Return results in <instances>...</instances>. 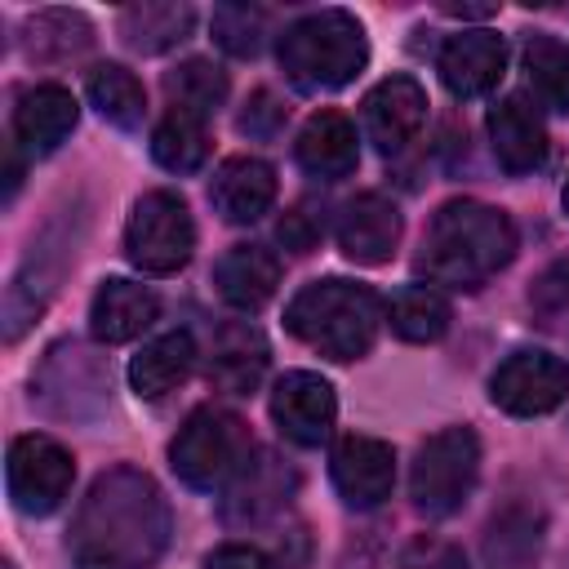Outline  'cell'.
Wrapping results in <instances>:
<instances>
[{
    "label": "cell",
    "mask_w": 569,
    "mask_h": 569,
    "mask_svg": "<svg viewBox=\"0 0 569 569\" xmlns=\"http://www.w3.org/2000/svg\"><path fill=\"white\" fill-rule=\"evenodd\" d=\"M244 107H249V111L240 116V129H244L249 138H271V133L284 124V107L271 98V89H258Z\"/></svg>",
    "instance_id": "obj_35"
},
{
    "label": "cell",
    "mask_w": 569,
    "mask_h": 569,
    "mask_svg": "<svg viewBox=\"0 0 569 569\" xmlns=\"http://www.w3.org/2000/svg\"><path fill=\"white\" fill-rule=\"evenodd\" d=\"M329 476H333V489L347 507L356 511H369L378 502L391 498V485H396V449L378 436H342L329 453Z\"/></svg>",
    "instance_id": "obj_10"
},
{
    "label": "cell",
    "mask_w": 569,
    "mask_h": 569,
    "mask_svg": "<svg viewBox=\"0 0 569 569\" xmlns=\"http://www.w3.org/2000/svg\"><path fill=\"white\" fill-rule=\"evenodd\" d=\"M267 360H271V347L253 325H244V320L227 325V329H218L213 351H209V382L227 396H249L262 382Z\"/></svg>",
    "instance_id": "obj_21"
},
{
    "label": "cell",
    "mask_w": 569,
    "mask_h": 569,
    "mask_svg": "<svg viewBox=\"0 0 569 569\" xmlns=\"http://www.w3.org/2000/svg\"><path fill=\"white\" fill-rule=\"evenodd\" d=\"M280 284V262L271 249L262 244H231L218 262H213V289L227 307L236 311H258L276 298Z\"/></svg>",
    "instance_id": "obj_19"
},
{
    "label": "cell",
    "mask_w": 569,
    "mask_h": 569,
    "mask_svg": "<svg viewBox=\"0 0 569 569\" xmlns=\"http://www.w3.org/2000/svg\"><path fill=\"white\" fill-rule=\"evenodd\" d=\"M249 453H253V440H249L244 422L218 405H200L178 427V436L169 445V467L191 489H222L240 476Z\"/></svg>",
    "instance_id": "obj_5"
},
{
    "label": "cell",
    "mask_w": 569,
    "mask_h": 569,
    "mask_svg": "<svg viewBox=\"0 0 569 569\" xmlns=\"http://www.w3.org/2000/svg\"><path fill=\"white\" fill-rule=\"evenodd\" d=\"M169 502L138 467L102 471L76 507L67 551L76 569H151L169 547Z\"/></svg>",
    "instance_id": "obj_1"
},
{
    "label": "cell",
    "mask_w": 569,
    "mask_h": 569,
    "mask_svg": "<svg viewBox=\"0 0 569 569\" xmlns=\"http://www.w3.org/2000/svg\"><path fill=\"white\" fill-rule=\"evenodd\" d=\"M462 547L436 533H418L405 551H400V569H462Z\"/></svg>",
    "instance_id": "obj_33"
},
{
    "label": "cell",
    "mask_w": 569,
    "mask_h": 569,
    "mask_svg": "<svg viewBox=\"0 0 569 569\" xmlns=\"http://www.w3.org/2000/svg\"><path fill=\"white\" fill-rule=\"evenodd\" d=\"M516 244L520 240H516V222L507 218V209L485 204V200H449L427 222L418 271L431 284L480 289L516 258Z\"/></svg>",
    "instance_id": "obj_2"
},
{
    "label": "cell",
    "mask_w": 569,
    "mask_h": 569,
    "mask_svg": "<svg viewBox=\"0 0 569 569\" xmlns=\"http://www.w3.org/2000/svg\"><path fill=\"white\" fill-rule=\"evenodd\" d=\"M76 120H80V107L67 84H53V80L31 84L13 102V147H22L27 156H49L71 138Z\"/></svg>",
    "instance_id": "obj_14"
},
{
    "label": "cell",
    "mask_w": 569,
    "mask_h": 569,
    "mask_svg": "<svg viewBox=\"0 0 569 569\" xmlns=\"http://www.w3.org/2000/svg\"><path fill=\"white\" fill-rule=\"evenodd\" d=\"M151 156L160 169L169 173H196L209 160V129L200 116L169 107L160 116V124L151 129Z\"/></svg>",
    "instance_id": "obj_26"
},
{
    "label": "cell",
    "mask_w": 569,
    "mask_h": 569,
    "mask_svg": "<svg viewBox=\"0 0 569 569\" xmlns=\"http://www.w3.org/2000/svg\"><path fill=\"white\" fill-rule=\"evenodd\" d=\"M124 253L147 276H173L196 253V222L178 191H147L138 196L124 222Z\"/></svg>",
    "instance_id": "obj_7"
},
{
    "label": "cell",
    "mask_w": 569,
    "mask_h": 569,
    "mask_svg": "<svg viewBox=\"0 0 569 569\" xmlns=\"http://www.w3.org/2000/svg\"><path fill=\"white\" fill-rule=\"evenodd\" d=\"M485 124H489L493 160L507 173H533V169H542V160H547V124H542V116L520 93L493 102Z\"/></svg>",
    "instance_id": "obj_16"
},
{
    "label": "cell",
    "mask_w": 569,
    "mask_h": 569,
    "mask_svg": "<svg viewBox=\"0 0 569 569\" xmlns=\"http://www.w3.org/2000/svg\"><path fill=\"white\" fill-rule=\"evenodd\" d=\"M196 27L191 4H129L120 13V40L133 53H169Z\"/></svg>",
    "instance_id": "obj_23"
},
{
    "label": "cell",
    "mask_w": 569,
    "mask_h": 569,
    "mask_svg": "<svg viewBox=\"0 0 569 569\" xmlns=\"http://www.w3.org/2000/svg\"><path fill=\"white\" fill-rule=\"evenodd\" d=\"M196 369V338L187 329H169L151 338L133 360H129V387L142 400H160L173 387H182Z\"/></svg>",
    "instance_id": "obj_22"
},
{
    "label": "cell",
    "mask_w": 569,
    "mask_h": 569,
    "mask_svg": "<svg viewBox=\"0 0 569 569\" xmlns=\"http://www.w3.org/2000/svg\"><path fill=\"white\" fill-rule=\"evenodd\" d=\"M529 302H533L538 311H547V316H556V311L569 307V253L538 271L533 289H529Z\"/></svg>",
    "instance_id": "obj_34"
},
{
    "label": "cell",
    "mask_w": 569,
    "mask_h": 569,
    "mask_svg": "<svg viewBox=\"0 0 569 569\" xmlns=\"http://www.w3.org/2000/svg\"><path fill=\"white\" fill-rule=\"evenodd\" d=\"M289 493V476L271 462V458H258V462H244L240 476H236V489H231V502L227 511L236 520H258L267 511H276Z\"/></svg>",
    "instance_id": "obj_31"
},
{
    "label": "cell",
    "mask_w": 569,
    "mask_h": 569,
    "mask_svg": "<svg viewBox=\"0 0 569 569\" xmlns=\"http://www.w3.org/2000/svg\"><path fill=\"white\" fill-rule=\"evenodd\" d=\"M76 480V458L67 445H58L53 436L27 431L9 440V458H4V485L9 498L22 516H49L62 507V498L71 493Z\"/></svg>",
    "instance_id": "obj_8"
},
{
    "label": "cell",
    "mask_w": 569,
    "mask_h": 569,
    "mask_svg": "<svg viewBox=\"0 0 569 569\" xmlns=\"http://www.w3.org/2000/svg\"><path fill=\"white\" fill-rule=\"evenodd\" d=\"M271 418H276V427H280L284 440L311 449V445L329 440L333 418H338V396H333V387L320 373L289 369L271 387Z\"/></svg>",
    "instance_id": "obj_11"
},
{
    "label": "cell",
    "mask_w": 569,
    "mask_h": 569,
    "mask_svg": "<svg viewBox=\"0 0 569 569\" xmlns=\"http://www.w3.org/2000/svg\"><path fill=\"white\" fill-rule=\"evenodd\" d=\"M93 40V27L84 13H71V9H40L27 18L22 27V44L36 62H58V58H71L80 53L84 44Z\"/></svg>",
    "instance_id": "obj_28"
},
{
    "label": "cell",
    "mask_w": 569,
    "mask_h": 569,
    "mask_svg": "<svg viewBox=\"0 0 569 569\" xmlns=\"http://www.w3.org/2000/svg\"><path fill=\"white\" fill-rule=\"evenodd\" d=\"M565 213H569V182H565Z\"/></svg>",
    "instance_id": "obj_37"
},
{
    "label": "cell",
    "mask_w": 569,
    "mask_h": 569,
    "mask_svg": "<svg viewBox=\"0 0 569 569\" xmlns=\"http://www.w3.org/2000/svg\"><path fill=\"white\" fill-rule=\"evenodd\" d=\"M480 476V440L471 427H440L418 445L409 498L427 516H453Z\"/></svg>",
    "instance_id": "obj_6"
},
{
    "label": "cell",
    "mask_w": 569,
    "mask_h": 569,
    "mask_svg": "<svg viewBox=\"0 0 569 569\" xmlns=\"http://www.w3.org/2000/svg\"><path fill=\"white\" fill-rule=\"evenodd\" d=\"M542 542V516L529 507H507L485 529V565L489 569H533Z\"/></svg>",
    "instance_id": "obj_25"
},
{
    "label": "cell",
    "mask_w": 569,
    "mask_h": 569,
    "mask_svg": "<svg viewBox=\"0 0 569 569\" xmlns=\"http://www.w3.org/2000/svg\"><path fill=\"white\" fill-rule=\"evenodd\" d=\"M489 400L511 418L551 413L569 400V365L542 347H520L493 369Z\"/></svg>",
    "instance_id": "obj_9"
},
{
    "label": "cell",
    "mask_w": 569,
    "mask_h": 569,
    "mask_svg": "<svg viewBox=\"0 0 569 569\" xmlns=\"http://www.w3.org/2000/svg\"><path fill=\"white\" fill-rule=\"evenodd\" d=\"M284 325L293 338H302L311 351L329 356V360H360L382 325V302L373 289L329 276V280H311L293 293Z\"/></svg>",
    "instance_id": "obj_3"
},
{
    "label": "cell",
    "mask_w": 569,
    "mask_h": 569,
    "mask_svg": "<svg viewBox=\"0 0 569 569\" xmlns=\"http://www.w3.org/2000/svg\"><path fill=\"white\" fill-rule=\"evenodd\" d=\"M164 93H169V107L209 120L227 98V76L204 58H187L182 67H173L164 76Z\"/></svg>",
    "instance_id": "obj_30"
},
{
    "label": "cell",
    "mask_w": 569,
    "mask_h": 569,
    "mask_svg": "<svg viewBox=\"0 0 569 569\" xmlns=\"http://www.w3.org/2000/svg\"><path fill=\"white\" fill-rule=\"evenodd\" d=\"M400 231H405L400 209H396L387 196H378V191L351 196V200L342 204V213H338V244H342V253H347L351 262H360V267L387 262V258L396 253V244H400Z\"/></svg>",
    "instance_id": "obj_15"
},
{
    "label": "cell",
    "mask_w": 569,
    "mask_h": 569,
    "mask_svg": "<svg viewBox=\"0 0 569 569\" xmlns=\"http://www.w3.org/2000/svg\"><path fill=\"white\" fill-rule=\"evenodd\" d=\"M293 156H298V164H302L311 178H320V182L347 178V173L356 169V160H360L356 124H351L342 111L325 107V111H316V116L302 124V133H298V142H293Z\"/></svg>",
    "instance_id": "obj_18"
},
{
    "label": "cell",
    "mask_w": 569,
    "mask_h": 569,
    "mask_svg": "<svg viewBox=\"0 0 569 569\" xmlns=\"http://www.w3.org/2000/svg\"><path fill=\"white\" fill-rule=\"evenodd\" d=\"M84 98L89 107H98V116L116 129H138L142 116H147V89L142 80L120 67V62H98L89 76H84Z\"/></svg>",
    "instance_id": "obj_24"
},
{
    "label": "cell",
    "mask_w": 569,
    "mask_h": 569,
    "mask_svg": "<svg viewBox=\"0 0 569 569\" xmlns=\"http://www.w3.org/2000/svg\"><path fill=\"white\" fill-rule=\"evenodd\" d=\"M449 320H453L449 298L431 284H405L387 307V325L405 342H436V338H445Z\"/></svg>",
    "instance_id": "obj_27"
},
{
    "label": "cell",
    "mask_w": 569,
    "mask_h": 569,
    "mask_svg": "<svg viewBox=\"0 0 569 569\" xmlns=\"http://www.w3.org/2000/svg\"><path fill=\"white\" fill-rule=\"evenodd\" d=\"M280 71L302 93H329L351 84L369 62V40L356 13L347 9H316L284 27L276 44Z\"/></svg>",
    "instance_id": "obj_4"
},
{
    "label": "cell",
    "mask_w": 569,
    "mask_h": 569,
    "mask_svg": "<svg viewBox=\"0 0 569 569\" xmlns=\"http://www.w3.org/2000/svg\"><path fill=\"white\" fill-rule=\"evenodd\" d=\"M267 22H271V13L258 4H218L213 9V40L231 58H253L267 40Z\"/></svg>",
    "instance_id": "obj_32"
},
{
    "label": "cell",
    "mask_w": 569,
    "mask_h": 569,
    "mask_svg": "<svg viewBox=\"0 0 569 569\" xmlns=\"http://www.w3.org/2000/svg\"><path fill=\"white\" fill-rule=\"evenodd\" d=\"M204 569H276V560L249 542H222L218 551H209Z\"/></svg>",
    "instance_id": "obj_36"
},
{
    "label": "cell",
    "mask_w": 569,
    "mask_h": 569,
    "mask_svg": "<svg viewBox=\"0 0 569 569\" xmlns=\"http://www.w3.org/2000/svg\"><path fill=\"white\" fill-rule=\"evenodd\" d=\"M156 311H160V302L147 284L111 276L98 284V293L89 302V329L98 342H129L156 320Z\"/></svg>",
    "instance_id": "obj_20"
},
{
    "label": "cell",
    "mask_w": 569,
    "mask_h": 569,
    "mask_svg": "<svg viewBox=\"0 0 569 569\" xmlns=\"http://www.w3.org/2000/svg\"><path fill=\"white\" fill-rule=\"evenodd\" d=\"M209 200L227 222H258L276 204V169L258 156H231L218 164Z\"/></svg>",
    "instance_id": "obj_17"
},
{
    "label": "cell",
    "mask_w": 569,
    "mask_h": 569,
    "mask_svg": "<svg viewBox=\"0 0 569 569\" xmlns=\"http://www.w3.org/2000/svg\"><path fill=\"white\" fill-rule=\"evenodd\" d=\"M525 76L547 111L569 116V49L556 36L538 31L525 40Z\"/></svg>",
    "instance_id": "obj_29"
},
{
    "label": "cell",
    "mask_w": 569,
    "mask_h": 569,
    "mask_svg": "<svg viewBox=\"0 0 569 569\" xmlns=\"http://www.w3.org/2000/svg\"><path fill=\"white\" fill-rule=\"evenodd\" d=\"M360 120H365V138L382 156H391L405 142H413V133L422 129V120H427V93H422V84L413 76H387V80H378L365 93Z\"/></svg>",
    "instance_id": "obj_13"
},
{
    "label": "cell",
    "mask_w": 569,
    "mask_h": 569,
    "mask_svg": "<svg viewBox=\"0 0 569 569\" xmlns=\"http://www.w3.org/2000/svg\"><path fill=\"white\" fill-rule=\"evenodd\" d=\"M436 71L453 98H485L507 71V44L498 31H485V27L453 31L440 44Z\"/></svg>",
    "instance_id": "obj_12"
}]
</instances>
